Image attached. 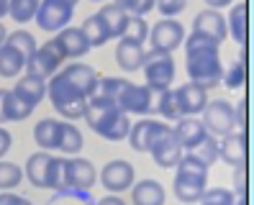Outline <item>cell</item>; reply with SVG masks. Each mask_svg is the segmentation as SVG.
<instances>
[{"label": "cell", "instance_id": "2e32d148", "mask_svg": "<svg viewBox=\"0 0 254 205\" xmlns=\"http://www.w3.org/2000/svg\"><path fill=\"white\" fill-rule=\"evenodd\" d=\"M52 167H54V156L49 152H36L26 159V167H23V177L31 182L39 190H49L52 182Z\"/></svg>", "mask_w": 254, "mask_h": 205}, {"label": "cell", "instance_id": "f546056e", "mask_svg": "<svg viewBox=\"0 0 254 205\" xmlns=\"http://www.w3.org/2000/svg\"><path fill=\"white\" fill-rule=\"evenodd\" d=\"M154 118H141L136 123H131L128 128V146L133 152H139V154H146V144H149V136H152V131H154Z\"/></svg>", "mask_w": 254, "mask_h": 205}, {"label": "cell", "instance_id": "7a4b0ae2", "mask_svg": "<svg viewBox=\"0 0 254 205\" xmlns=\"http://www.w3.org/2000/svg\"><path fill=\"white\" fill-rule=\"evenodd\" d=\"M82 118L100 139H106L111 144L124 141L128 136V128H131V115L124 113L111 98L100 95V93H95L93 98H87Z\"/></svg>", "mask_w": 254, "mask_h": 205}, {"label": "cell", "instance_id": "6da1fadb", "mask_svg": "<svg viewBox=\"0 0 254 205\" xmlns=\"http://www.w3.org/2000/svg\"><path fill=\"white\" fill-rule=\"evenodd\" d=\"M185 69L190 82H195L205 90L221 85V75H223V62H221V51L213 39H205L198 34L185 36Z\"/></svg>", "mask_w": 254, "mask_h": 205}, {"label": "cell", "instance_id": "d590c367", "mask_svg": "<svg viewBox=\"0 0 254 205\" xmlns=\"http://www.w3.org/2000/svg\"><path fill=\"white\" fill-rule=\"evenodd\" d=\"M221 82L226 85L229 90H242V87H244V82H247V64H244V59L234 62L229 69H223Z\"/></svg>", "mask_w": 254, "mask_h": 205}, {"label": "cell", "instance_id": "4fadbf2b", "mask_svg": "<svg viewBox=\"0 0 254 205\" xmlns=\"http://www.w3.org/2000/svg\"><path fill=\"white\" fill-rule=\"evenodd\" d=\"M100 182L108 193H124L128 190L133 182H136V172H133V164H128L126 159H113L103 167L100 172Z\"/></svg>", "mask_w": 254, "mask_h": 205}, {"label": "cell", "instance_id": "c3c4849f", "mask_svg": "<svg viewBox=\"0 0 254 205\" xmlns=\"http://www.w3.org/2000/svg\"><path fill=\"white\" fill-rule=\"evenodd\" d=\"M5 36H8V31H5V26L0 23V47H3V41H5Z\"/></svg>", "mask_w": 254, "mask_h": 205}, {"label": "cell", "instance_id": "d4e9b609", "mask_svg": "<svg viewBox=\"0 0 254 205\" xmlns=\"http://www.w3.org/2000/svg\"><path fill=\"white\" fill-rule=\"evenodd\" d=\"M13 95H18L23 102H28V105H39V102L44 100V95H47V80H39V77H31V75H23L16 85H13Z\"/></svg>", "mask_w": 254, "mask_h": 205}, {"label": "cell", "instance_id": "74e56055", "mask_svg": "<svg viewBox=\"0 0 254 205\" xmlns=\"http://www.w3.org/2000/svg\"><path fill=\"white\" fill-rule=\"evenodd\" d=\"M116 5H121L128 16H146L149 10H154V0H113Z\"/></svg>", "mask_w": 254, "mask_h": 205}, {"label": "cell", "instance_id": "5b68a950", "mask_svg": "<svg viewBox=\"0 0 254 205\" xmlns=\"http://www.w3.org/2000/svg\"><path fill=\"white\" fill-rule=\"evenodd\" d=\"M49 80H52V82L47 85V95H49V100H52L54 110L62 115L64 121H80L82 115H85L87 98L62 75V72H54Z\"/></svg>", "mask_w": 254, "mask_h": 205}, {"label": "cell", "instance_id": "f1b7e54d", "mask_svg": "<svg viewBox=\"0 0 254 205\" xmlns=\"http://www.w3.org/2000/svg\"><path fill=\"white\" fill-rule=\"evenodd\" d=\"M59 123L62 121H57V118H44L34 126V141L44 152H54L59 146Z\"/></svg>", "mask_w": 254, "mask_h": 205}, {"label": "cell", "instance_id": "9a60e30c", "mask_svg": "<svg viewBox=\"0 0 254 205\" xmlns=\"http://www.w3.org/2000/svg\"><path fill=\"white\" fill-rule=\"evenodd\" d=\"M175 90V100H177V108H180V115H200L205 102H208V90L195 82H185L180 87H172Z\"/></svg>", "mask_w": 254, "mask_h": 205}, {"label": "cell", "instance_id": "484cf974", "mask_svg": "<svg viewBox=\"0 0 254 205\" xmlns=\"http://www.w3.org/2000/svg\"><path fill=\"white\" fill-rule=\"evenodd\" d=\"M98 13H100V18L106 21L111 39H121V36H126L131 16H128V13H126L121 5H116V3H106V5H103Z\"/></svg>", "mask_w": 254, "mask_h": 205}, {"label": "cell", "instance_id": "30bf717a", "mask_svg": "<svg viewBox=\"0 0 254 205\" xmlns=\"http://www.w3.org/2000/svg\"><path fill=\"white\" fill-rule=\"evenodd\" d=\"M72 16H74V5L64 3V0H41L34 21L39 23L41 31L57 34V31H62L64 26H69Z\"/></svg>", "mask_w": 254, "mask_h": 205}, {"label": "cell", "instance_id": "5bb4252c", "mask_svg": "<svg viewBox=\"0 0 254 205\" xmlns=\"http://www.w3.org/2000/svg\"><path fill=\"white\" fill-rule=\"evenodd\" d=\"M192 34L205 36V39H213L216 44H223V41H226V36H229L226 18L221 16V10L205 8V10L195 13V18H192Z\"/></svg>", "mask_w": 254, "mask_h": 205}, {"label": "cell", "instance_id": "8992f818", "mask_svg": "<svg viewBox=\"0 0 254 205\" xmlns=\"http://www.w3.org/2000/svg\"><path fill=\"white\" fill-rule=\"evenodd\" d=\"M146 154H152L154 164H159L162 169H175V164L180 162V156L185 152H183L180 141L175 139L172 126L157 121L152 136H149V144H146Z\"/></svg>", "mask_w": 254, "mask_h": 205}, {"label": "cell", "instance_id": "8d00e7d4", "mask_svg": "<svg viewBox=\"0 0 254 205\" xmlns=\"http://www.w3.org/2000/svg\"><path fill=\"white\" fill-rule=\"evenodd\" d=\"M234 193L231 190H226V187H211L208 190L205 187V193L200 195V205H234Z\"/></svg>", "mask_w": 254, "mask_h": 205}, {"label": "cell", "instance_id": "ffe728a7", "mask_svg": "<svg viewBox=\"0 0 254 205\" xmlns=\"http://www.w3.org/2000/svg\"><path fill=\"white\" fill-rule=\"evenodd\" d=\"M54 41H57V47L62 49L64 59H80V56H85L87 51H90L87 39L82 36L80 28H74V26H64L62 31H57Z\"/></svg>", "mask_w": 254, "mask_h": 205}, {"label": "cell", "instance_id": "4dcf8cb0", "mask_svg": "<svg viewBox=\"0 0 254 205\" xmlns=\"http://www.w3.org/2000/svg\"><path fill=\"white\" fill-rule=\"evenodd\" d=\"M36 108L28 105V102H23L18 95H13L10 90L5 93V102H3V113H5V123H18V121H26L31 118V113Z\"/></svg>", "mask_w": 254, "mask_h": 205}, {"label": "cell", "instance_id": "7402d4cb", "mask_svg": "<svg viewBox=\"0 0 254 205\" xmlns=\"http://www.w3.org/2000/svg\"><path fill=\"white\" fill-rule=\"evenodd\" d=\"M128 190H131V205H164V200H167V193L157 180L133 182Z\"/></svg>", "mask_w": 254, "mask_h": 205}, {"label": "cell", "instance_id": "836d02e7", "mask_svg": "<svg viewBox=\"0 0 254 205\" xmlns=\"http://www.w3.org/2000/svg\"><path fill=\"white\" fill-rule=\"evenodd\" d=\"M157 95H159V100H157V113L162 115V118L177 123L183 115H180V108H177L175 90H172V87H167V90H162V93H157Z\"/></svg>", "mask_w": 254, "mask_h": 205}, {"label": "cell", "instance_id": "4316f807", "mask_svg": "<svg viewBox=\"0 0 254 205\" xmlns=\"http://www.w3.org/2000/svg\"><path fill=\"white\" fill-rule=\"evenodd\" d=\"M82 131L74 126L72 121H62L59 123V152H64L67 156H77L82 152Z\"/></svg>", "mask_w": 254, "mask_h": 205}, {"label": "cell", "instance_id": "ab89813d", "mask_svg": "<svg viewBox=\"0 0 254 205\" xmlns=\"http://www.w3.org/2000/svg\"><path fill=\"white\" fill-rule=\"evenodd\" d=\"M126 36H131L133 41H139V44L146 41V36H149V23L144 21V16H131Z\"/></svg>", "mask_w": 254, "mask_h": 205}, {"label": "cell", "instance_id": "277c9868", "mask_svg": "<svg viewBox=\"0 0 254 205\" xmlns=\"http://www.w3.org/2000/svg\"><path fill=\"white\" fill-rule=\"evenodd\" d=\"M205 185H208V167L185 152L180 162L175 164V182H172L175 198L185 205H195L205 193Z\"/></svg>", "mask_w": 254, "mask_h": 205}, {"label": "cell", "instance_id": "b9f144b4", "mask_svg": "<svg viewBox=\"0 0 254 205\" xmlns=\"http://www.w3.org/2000/svg\"><path fill=\"white\" fill-rule=\"evenodd\" d=\"M234 185L239 195H247V167H236L234 172Z\"/></svg>", "mask_w": 254, "mask_h": 205}, {"label": "cell", "instance_id": "52a82bcc", "mask_svg": "<svg viewBox=\"0 0 254 205\" xmlns=\"http://www.w3.org/2000/svg\"><path fill=\"white\" fill-rule=\"evenodd\" d=\"M141 69H144V77H146V87L152 93H162L172 87L175 82V56L170 51H159V49H149L144 51V62H141Z\"/></svg>", "mask_w": 254, "mask_h": 205}, {"label": "cell", "instance_id": "681fc988", "mask_svg": "<svg viewBox=\"0 0 254 205\" xmlns=\"http://www.w3.org/2000/svg\"><path fill=\"white\" fill-rule=\"evenodd\" d=\"M64 3H69V5H74V8H77V3H80V0H64Z\"/></svg>", "mask_w": 254, "mask_h": 205}, {"label": "cell", "instance_id": "bcb514c9", "mask_svg": "<svg viewBox=\"0 0 254 205\" xmlns=\"http://www.w3.org/2000/svg\"><path fill=\"white\" fill-rule=\"evenodd\" d=\"M5 87H0V126H3L5 123V113H3V102H5Z\"/></svg>", "mask_w": 254, "mask_h": 205}, {"label": "cell", "instance_id": "7bdbcfd3", "mask_svg": "<svg viewBox=\"0 0 254 205\" xmlns=\"http://www.w3.org/2000/svg\"><path fill=\"white\" fill-rule=\"evenodd\" d=\"M10 146H13V136H10V131H5L3 126H0V159H3V156L10 152Z\"/></svg>", "mask_w": 254, "mask_h": 205}, {"label": "cell", "instance_id": "7c38bea8", "mask_svg": "<svg viewBox=\"0 0 254 205\" xmlns=\"http://www.w3.org/2000/svg\"><path fill=\"white\" fill-rule=\"evenodd\" d=\"M149 44L152 49H159V51H175L177 47H183L185 41V26L175 18H162L154 23V28H149Z\"/></svg>", "mask_w": 254, "mask_h": 205}, {"label": "cell", "instance_id": "9c48e42d", "mask_svg": "<svg viewBox=\"0 0 254 205\" xmlns=\"http://www.w3.org/2000/svg\"><path fill=\"white\" fill-rule=\"evenodd\" d=\"M64 62H67V59H64L62 49L57 47L54 39H49V41H44L41 47H36V51L28 56L26 75L39 77V80H49L54 72H59V67H62Z\"/></svg>", "mask_w": 254, "mask_h": 205}, {"label": "cell", "instance_id": "3957f363", "mask_svg": "<svg viewBox=\"0 0 254 205\" xmlns=\"http://www.w3.org/2000/svg\"><path fill=\"white\" fill-rule=\"evenodd\" d=\"M98 93L111 98L128 115H149L154 110V93L146 85H133L126 77H103Z\"/></svg>", "mask_w": 254, "mask_h": 205}, {"label": "cell", "instance_id": "f907efd6", "mask_svg": "<svg viewBox=\"0 0 254 205\" xmlns=\"http://www.w3.org/2000/svg\"><path fill=\"white\" fill-rule=\"evenodd\" d=\"M93 3H103V0H93Z\"/></svg>", "mask_w": 254, "mask_h": 205}, {"label": "cell", "instance_id": "d6986e66", "mask_svg": "<svg viewBox=\"0 0 254 205\" xmlns=\"http://www.w3.org/2000/svg\"><path fill=\"white\" fill-rule=\"evenodd\" d=\"M172 131H175V139L180 141L183 152H192V149H195V146L208 136L203 121H198V115H185V118L177 121V126H175Z\"/></svg>", "mask_w": 254, "mask_h": 205}, {"label": "cell", "instance_id": "e575fe53", "mask_svg": "<svg viewBox=\"0 0 254 205\" xmlns=\"http://www.w3.org/2000/svg\"><path fill=\"white\" fill-rule=\"evenodd\" d=\"M21 182H23V169L13 162L0 159V193L3 190H16Z\"/></svg>", "mask_w": 254, "mask_h": 205}, {"label": "cell", "instance_id": "ba28073f", "mask_svg": "<svg viewBox=\"0 0 254 205\" xmlns=\"http://www.w3.org/2000/svg\"><path fill=\"white\" fill-rule=\"evenodd\" d=\"M203 126L211 136H226L234 134L239 121H236V108L234 102H229L226 98H216V100H208L205 108H203Z\"/></svg>", "mask_w": 254, "mask_h": 205}, {"label": "cell", "instance_id": "cb8c5ba5", "mask_svg": "<svg viewBox=\"0 0 254 205\" xmlns=\"http://www.w3.org/2000/svg\"><path fill=\"white\" fill-rule=\"evenodd\" d=\"M226 31L236 44H242V47L247 44V36H249V5H247V0H239L236 5H231L229 18H226Z\"/></svg>", "mask_w": 254, "mask_h": 205}, {"label": "cell", "instance_id": "8fae6325", "mask_svg": "<svg viewBox=\"0 0 254 205\" xmlns=\"http://www.w3.org/2000/svg\"><path fill=\"white\" fill-rule=\"evenodd\" d=\"M95 180H98V172L93 162H87L82 156H64V187L59 193H67V190H85V193H90Z\"/></svg>", "mask_w": 254, "mask_h": 205}, {"label": "cell", "instance_id": "1f68e13d", "mask_svg": "<svg viewBox=\"0 0 254 205\" xmlns=\"http://www.w3.org/2000/svg\"><path fill=\"white\" fill-rule=\"evenodd\" d=\"M39 3L41 0H8V16L16 23H28L34 21Z\"/></svg>", "mask_w": 254, "mask_h": 205}, {"label": "cell", "instance_id": "f35d334b", "mask_svg": "<svg viewBox=\"0 0 254 205\" xmlns=\"http://www.w3.org/2000/svg\"><path fill=\"white\" fill-rule=\"evenodd\" d=\"M154 5L164 18H177L188 8V0H154Z\"/></svg>", "mask_w": 254, "mask_h": 205}, {"label": "cell", "instance_id": "d6a6232c", "mask_svg": "<svg viewBox=\"0 0 254 205\" xmlns=\"http://www.w3.org/2000/svg\"><path fill=\"white\" fill-rule=\"evenodd\" d=\"M188 154H192L200 164H205L208 169H211V164H216V159H218V141H216V136L208 134V136L195 146V149L188 152Z\"/></svg>", "mask_w": 254, "mask_h": 205}, {"label": "cell", "instance_id": "44dd1931", "mask_svg": "<svg viewBox=\"0 0 254 205\" xmlns=\"http://www.w3.org/2000/svg\"><path fill=\"white\" fill-rule=\"evenodd\" d=\"M144 62V44L133 41L131 36H121L116 44V64L124 72H136Z\"/></svg>", "mask_w": 254, "mask_h": 205}, {"label": "cell", "instance_id": "ee69618b", "mask_svg": "<svg viewBox=\"0 0 254 205\" xmlns=\"http://www.w3.org/2000/svg\"><path fill=\"white\" fill-rule=\"evenodd\" d=\"M87 205H126V200H124V198H118V195L113 193V195H106V198H100L98 203H93V200H90Z\"/></svg>", "mask_w": 254, "mask_h": 205}, {"label": "cell", "instance_id": "f6af8a7d", "mask_svg": "<svg viewBox=\"0 0 254 205\" xmlns=\"http://www.w3.org/2000/svg\"><path fill=\"white\" fill-rule=\"evenodd\" d=\"M208 3V8H216V10H221V8H226V5H231L234 0H205Z\"/></svg>", "mask_w": 254, "mask_h": 205}, {"label": "cell", "instance_id": "603a6c76", "mask_svg": "<svg viewBox=\"0 0 254 205\" xmlns=\"http://www.w3.org/2000/svg\"><path fill=\"white\" fill-rule=\"evenodd\" d=\"M23 69H26V54L5 36L3 47H0V77H5V80L18 77Z\"/></svg>", "mask_w": 254, "mask_h": 205}, {"label": "cell", "instance_id": "83f0119b", "mask_svg": "<svg viewBox=\"0 0 254 205\" xmlns=\"http://www.w3.org/2000/svg\"><path fill=\"white\" fill-rule=\"evenodd\" d=\"M80 31H82V36L87 39V44H90V49H93V47H103V44L111 41L108 26H106V21L100 18V13L87 16V18L82 21V26H80Z\"/></svg>", "mask_w": 254, "mask_h": 205}, {"label": "cell", "instance_id": "e0dca14e", "mask_svg": "<svg viewBox=\"0 0 254 205\" xmlns=\"http://www.w3.org/2000/svg\"><path fill=\"white\" fill-rule=\"evenodd\" d=\"M62 75L77 87V90L85 95V98H93L98 93V85H100V77H98V72L90 67V64H85V62H72L67 64L64 69H59Z\"/></svg>", "mask_w": 254, "mask_h": 205}, {"label": "cell", "instance_id": "60d3db41", "mask_svg": "<svg viewBox=\"0 0 254 205\" xmlns=\"http://www.w3.org/2000/svg\"><path fill=\"white\" fill-rule=\"evenodd\" d=\"M0 205H34V203L21 198V195H13L10 190H3V193H0Z\"/></svg>", "mask_w": 254, "mask_h": 205}, {"label": "cell", "instance_id": "ac0fdd59", "mask_svg": "<svg viewBox=\"0 0 254 205\" xmlns=\"http://www.w3.org/2000/svg\"><path fill=\"white\" fill-rule=\"evenodd\" d=\"M218 159H223L229 167H247V134L244 128L239 134H226L218 141Z\"/></svg>", "mask_w": 254, "mask_h": 205}, {"label": "cell", "instance_id": "7dc6e473", "mask_svg": "<svg viewBox=\"0 0 254 205\" xmlns=\"http://www.w3.org/2000/svg\"><path fill=\"white\" fill-rule=\"evenodd\" d=\"M8 16V0H0V18Z\"/></svg>", "mask_w": 254, "mask_h": 205}]
</instances>
